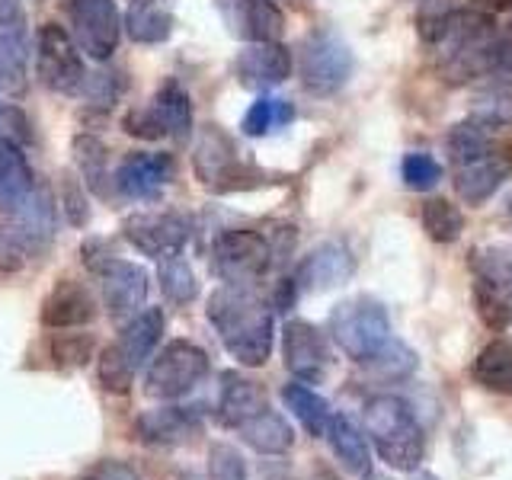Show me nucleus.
Wrapping results in <instances>:
<instances>
[{
    "label": "nucleus",
    "mask_w": 512,
    "mask_h": 480,
    "mask_svg": "<svg viewBox=\"0 0 512 480\" xmlns=\"http://www.w3.org/2000/svg\"><path fill=\"white\" fill-rule=\"evenodd\" d=\"M420 36L436 45L439 71L452 84L493 74L500 32L490 13L480 10H436L420 16Z\"/></svg>",
    "instance_id": "nucleus-1"
},
{
    "label": "nucleus",
    "mask_w": 512,
    "mask_h": 480,
    "mask_svg": "<svg viewBox=\"0 0 512 480\" xmlns=\"http://www.w3.org/2000/svg\"><path fill=\"white\" fill-rule=\"evenodd\" d=\"M205 314L231 359L247 368L269 362L276 343V308L250 285H221L208 298Z\"/></svg>",
    "instance_id": "nucleus-2"
},
{
    "label": "nucleus",
    "mask_w": 512,
    "mask_h": 480,
    "mask_svg": "<svg viewBox=\"0 0 512 480\" xmlns=\"http://www.w3.org/2000/svg\"><path fill=\"white\" fill-rule=\"evenodd\" d=\"M448 160L461 202L484 205L512 176V141L500 138V125L474 116L448 132Z\"/></svg>",
    "instance_id": "nucleus-3"
},
{
    "label": "nucleus",
    "mask_w": 512,
    "mask_h": 480,
    "mask_svg": "<svg viewBox=\"0 0 512 480\" xmlns=\"http://www.w3.org/2000/svg\"><path fill=\"white\" fill-rule=\"evenodd\" d=\"M362 432L391 471L413 474L426 461V432L413 407L397 394H375L362 407Z\"/></svg>",
    "instance_id": "nucleus-4"
},
{
    "label": "nucleus",
    "mask_w": 512,
    "mask_h": 480,
    "mask_svg": "<svg viewBox=\"0 0 512 480\" xmlns=\"http://www.w3.org/2000/svg\"><path fill=\"white\" fill-rule=\"evenodd\" d=\"M471 295L480 324L493 333L512 327V244H480L468 256Z\"/></svg>",
    "instance_id": "nucleus-5"
},
{
    "label": "nucleus",
    "mask_w": 512,
    "mask_h": 480,
    "mask_svg": "<svg viewBox=\"0 0 512 480\" xmlns=\"http://www.w3.org/2000/svg\"><path fill=\"white\" fill-rule=\"evenodd\" d=\"M327 336L343 356H349L352 362L362 365L394 336L391 333V314L372 295H352L330 311Z\"/></svg>",
    "instance_id": "nucleus-6"
},
{
    "label": "nucleus",
    "mask_w": 512,
    "mask_h": 480,
    "mask_svg": "<svg viewBox=\"0 0 512 480\" xmlns=\"http://www.w3.org/2000/svg\"><path fill=\"white\" fill-rule=\"evenodd\" d=\"M55 237V202L45 186L32 189L20 212L0 221V272H20Z\"/></svg>",
    "instance_id": "nucleus-7"
},
{
    "label": "nucleus",
    "mask_w": 512,
    "mask_h": 480,
    "mask_svg": "<svg viewBox=\"0 0 512 480\" xmlns=\"http://www.w3.org/2000/svg\"><path fill=\"white\" fill-rule=\"evenodd\" d=\"M212 372L208 352L192 340H170L164 349L151 356L148 372H144V394L154 400H180Z\"/></svg>",
    "instance_id": "nucleus-8"
},
{
    "label": "nucleus",
    "mask_w": 512,
    "mask_h": 480,
    "mask_svg": "<svg viewBox=\"0 0 512 480\" xmlns=\"http://www.w3.org/2000/svg\"><path fill=\"white\" fill-rule=\"evenodd\" d=\"M84 263L100 282V298L103 308L109 311L112 320H128L135 317L151 292V279L144 266L132 260H119V256L96 253L93 244H84Z\"/></svg>",
    "instance_id": "nucleus-9"
},
{
    "label": "nucleus",
    "mask_w": 512,
    "mask_h": 480,
    "mask_svg": "<svg viewBox=\"0 0 512 480\" xmlns=\"http://www.w3.org/2000/svg\"><path fill=\"white\" fill-rule=\"evenodd\" d=\"M276 263V247L260 231L231 228L221 231L212 244V266L224 285H256Z\"/></svg>",
    "instance_id": "nucleus-10"
},
{
    "label": "nucleus",
    "mask_w": 512,
    "mask_h": 480,
    "mask_svg": "<svg viewBox=\"0 0 512 480\" xmlns=\"http://www.w3.org/2000/svg\"><path fill=\"white\" fill-rule=\"evenodd\" d=\"M301 87L311 96H333L340 93L352 77V52L336 32L317 29L301 42L298 55Z\"/></svg>",
    "instance_id": "nucleus-11"
},
{
    "label": "nucleus",
    "mask_w": 512,
    "mask_h": 480,
    "mask_svg": "<svg viewBox=\"0 0 512 480\" xmlns=\"http://www.w3.org/2000/svg\"><path fill=\"white\" fill-rule=\"evenodd\" d=\"M36 74L42 87L61 96H74L84 87V58L77 52V42L68 36V29L58 23H42L36 36Z\"/></svg>",
    "instance_id": "nucleus-12"
},
{
    "label": "nucleus",
    "mask_w": 512,
    "mask_h": 480,
    "mask_svg": "<svg viewBox=\"0 0 512 480\" xmlns=\"http://www.w3.org/2000/svg\"><path fill=\"white\" fill-rule=\"evenodd\" d=\"M282 362L295 381L320 384L333 368L330 336L311 320H288L282 327Z\"/></svg>",
    "instance_id": "nucleus-13"
},
{
    "label": "nucleus",
    "mask_w": 512,
    "mask_h": 480,
    "mask_svg": "<svg viewBox=\"0 0 512 480\" xmlns=\"http://www.w3.org/2000/svg\"><path fill=\"white\" fill-rule=\"evenodd\" d=\"M68 16L80 52H87L93 61H109L119 52L122 20L116 0H68Z\"/></svg>",
    "instance_id": "nucleus-14"
},
{
    "label": "nucleus",
    "mask_w": 512,
    "mask_h": 480,
    "mask_svg": "<svg viewBox=\"0 0 512 480\" xmlns=\"http://www.w3.org/2000/svg\"><path fill=\"white\" fill-rule=\"evenodd\" d=\"M192 224L180 212H135L122 221V237L138 253L167 260V256L183 253Z\"/></svg>",
    "instance_id": "nucleus-15"
},
{
    "label": "nucleus",
    "mask_w": 512,
    "mask_h": 480,
    "mask_svg": "<svg viewBox=\"0 0 512 480\" xmlns=\"http://www.w3.org/2000/svg\"><path fill=\"white\" fill-rule=\"evenodd\" d=\"M202 416L192 407H173L167 400V407L144 410L135 420V436L141 445L151 448H183L202 439Z\"/></svg>",
    "instance_id": "nucleus-16"
},
{
    "label": "nucleus",
    "mask_w": 512,
    "mask_h": 480,
    "mask_svg": "<svg viewBox=\"0 0 512 480\" xmlns=\"http://www.w3.org/2000/svg\"><path fill=\"white\" fill-rule=\"evenodd\" d=\"M224 26L244 42H279L285 32V13L279 0H215Z\"/></svg>",
    "instance_id": "nucleus-17"
},
{
    "label": "nucleus",
    "mask_w": 512,
    "mask_h": 480,
    "mask_svg": "<svg viewBox=\"0 0 512 480\" xmlns=\"http://www.w3.org/2000/svg\"><path fill=\"white\" fill-rule=\"evenodd\" d=\"M173 154H160V151H135L128 154L119 170L112 173L116 180V189L128 199L138 202H157L160 192H164L167 183H173Z\"/></svg>",
    "instance_id": "nucleus-18"
},
{
    "label": "nucleus",
    "mask_w": 512,
    "mask_h": 480,
    "mask_svg": "<svg viewBox=\"0 0 512 480\" xmlns=\"http://www.w3.org/2000/svg\"><path fill=\"white\" fill-rule=\"evenodd\" d=\"M356 272V260L346 244L340 240H327V244L314 247L295 269V288L298 295H311V292H327V288H336L349 282V276Z\"/></svg>",
    "instance_id": "nucleus-19"
},
{
    "label": "nucleus",
    "mask_w": 512,
    "mask_h": 480,
    "mask_svg": "<svg viewBox=\"0 0 512 480\" xmlns=\"http://www.w3.org/2000/svg\"><path fill=\"white\" fill-rule=\"evenodd\" d=\"M295 58L282 42H247L244 52L234 61V74L240 77V84L250 90H266L279 87L292 77Z\"/></svg>",
    "instance_id": "nucleus-20"
},
{
    "label": "nucleus",
    "mask_w": 512,
    "mask_h": 480,
    "mask_svg": "<svg viewBox=\"0 0 512 480\" xmlns=\"http://www.w3.org/2000/svg\"><path fill=\"white\" fill-rule=\"evenodd\" d=\"M39 320L52 330H77L96 320V298L77 279H58L55 288L42 298Z\"/></svg>",
    "instance_id": "nucleus-21"
},
{
    "label": "nucleus",
    "mask_w": 512,
    "mask_h": 480,
    "mask_svg": "<svg viewBox=\"0 0 512 480\" xmlns=\"http://www.w3.org/2000/svg\"><path fill=\"white\" fill-rule=\"evenodd\" d=\"M272 407V400L260 381L247 378L244 372H224L218 384V423L237 432L247 426L253 416Z\"/></svg>",
    "instance_id": "nucleus-22"
},
{
    "label": "nucleus",
    "mask_w": 512,
    "mask_h": 480,
    "mask_svg": "<svg viewBox=\"0 0 512 480\" xmlns=\"http://www.w3.org/2000/svg\"><path fill=\"white\" fill-rule=\"evenodd\" d=\"M36 189V176L20 144L0 135V215H13L29 202Z\"/></svg>",
    "instance_id": "nucleus-23"
},
{
    "label": "nucleus",
    "mask_w": 512,
    "mask_h": 480,
    "mask_svg": "<svg viewBox=\"0 0 512 480\" xmlns=\"http://www.w3.org/2000/svg\"><path fill=\"white\" fill-rule=\"evenodd\" d=\"M160 336H164V311L160 308H141L135 317H128V324L122 327L116 349L122 352V359L141 372L144 362L154 356V349L160 346Z\"/></svg>",
    "instance_id": "nucleus-24"
},
{
    "label": "nucleus",
    "mask_w": 512,
    "mask_h": 480,
    "mask_svg": "<svg viewBox=\"0 0 512 480\" xmlns=\"http://www.w3.org/2000/svg\"><path fill=\"white\" fill-rule=\"evenodd\" d=\"M324 439L330 442L336 461H340L352 477H368V474H372V464H375L372 461V445H368L365 432L356 423H352L346 413L333 410Z\"/></svg>",
    "instance_id": "nucleus-25"
},
{
    "label": "nucleus",
    "mask_w": 512,
    "mask_h": 480,
    "mask_svg": "<svg viewBox=\"0 0 512 480\" xmlns=\"http://www.w3.org/2000/svg\"><path fill=\"white\" fill-rule=\"evenodd\" d=\"M0 61L7 64L13 77L26 84L29 61V23L23 0H0Z\"/></svg>",
    "instance_id": "nucleus-26"
},
{
    "label": "nucleus",
    "mask_w": 512,
    "mask_h": 480,
    "mask_svg": "<svg viewBox=\"0 0 512 480\" xmlns=\"http://www.w3.org/2000/svg\"><path fill=\"white\" fill-rule=\"evenodd\" d=\"M237 439L253 448L256 455H285L295 445V426L276 407H269L260 416H253L247 426H240Z\"/></svg>",
    "instance_id": "nucleus-27"
},
{
    "label": "nucleus",
    "mask_w": 512,
    "mask_h": 480,
    "mask_svg": "<svg viewBox=\"0 0 512 480\" xmlns=\"http://www.w3.org/2000/svg\"><path fill=\"white\" fill-rule=\"evenodd\" d=\"M471 378L490 394L512 397V340H490L471 362Z\"/></svg>",
    "instance_id": "nucleus-28"
},
{
    "label": "nucleus",
    "mask_w": 512,
    "mask_h": 480,
    "mask_svg": "<svg viewBox=\"0 0 512 480\" xmlns=\"http://www.w3.org/2000/svg\"><path fill=\"white\" fill-rule=\"evenodd\" d=\"M282 404L292 410L298 426L308 432L311 439H324L330 416H333V407L327 404V397H320L311 384H304V381H288L282 388Z\"/></svg>",
    "instance_id": "nucleus-29"
},
{
    "label": "nucleus",
    "mask_w": 512,
    "mask_h": 480,
    "mask_svg": "<svg viewBox=\"0 0 512 480\" xmlns=\"http://www.w3.org/2000/svg\"><path fill=\"white\" fill-rule=\"evenodd\" d=\"M151 106L164 125V135H170L176 144H186L192 135V100L180 80H164Z\"/></svg>",
    "instance_id": "nucleus-30"
},
{
    "label": "nucleus",
    "mask_w": 512,
    "mask_h": 480,
    "mask_svg": "<svg viewBox=\"0 0 512 480\" xmlns=\"http://www.w3.org/2000/svg\"><path fill=\"white\" fill-rule=\"evenodd\" d=\"M237 151H234V144L231 138L218 132L215 125H205L202 128V135L196 141V154H192V167H196V176L202 180V186L212 189L218 176L228 170L231 164H237Z\"/></svg>",
    "instance_id": "nucleus-31"
},
{
    "label": "nucleus",
    "mask_w": 512,
    "mask_h": 480,
    "mask_svg": "<svg viewBox=\"0 0 512 480\" xmlns=\"http://www.w3.org/2000/svg\"><path fill=\"white\" fill-rule=\"evenodd\" d=\"M122 29L138 45H160L173 32V13L167 7H160L157 0H132Z\"/></svg>",
    "instance_id": "nucleus-32"
},
{
    "label": "nucleus",
    "mask_w": 512,
    "mask_h": 480,
    "mask_svg": "<svg viewBox=\"0 0 512 480\" xmlns=\"http://www.w3.org/2000/svg\"><path fill=\"white\" fill-rule=\"evenodd\" d=\"M416 365H420V359H416V352L400 343L397 336H391L388 343H384L372 359H365L362 368L368 372V378H375L378 384H394V381H407Z\"/></svg>",
    "instance_id": "nucleus-33"
},
{
    "label": "nucleus",
    "mask_w": 512,
    "mask_h": 480,
    "mask_svg": "<svg viewBox=\"0 0 512 480\" xmlns=\"http://www.w3.org/2000/svg\"><path fill=\"white\" fill-rule=\"evenodd\" d=\"M74 160L80 173H84L87 186L96 192V196H109V183L116 186V180H112L109 173V148L96 138V135H77L74 138Z\"/></svg>",
    "instance_id": "nucleus-34"
},
{
    "label": "nucleus",
    "mask_w": 512,
    "mask_h": 480,
    "mask_svg": "<svg viewBox=\"0 0 512 480\" xmlns=\"http://www.w3.org/2000/svg\"><path fill=\"white\" fill-rule=\"evenodd\" d=\"M420 221H423V231L429 240H436V244H455L464 231V215L458 208L448 202V199H426L423 202V212H420Z\"/></svg>",
    "instance_id": "nucleus-35"
},
{
    "label": "nucleus",
    "mask_w": 512,
    "mask_h": 480,
    "mask_svg": "<svg viewBox=\"0 0 512 480\" xmlns=\"http://www.w3.org/2000/svg\"><path fill=\"white\" fill-rule=\"evenodd\" d=\"M157 279H160V292H164L173 304H189V301H196V295H199L196 272H192V266L183 260L180 253L160 260Z\"/></svg>",
    "instance_id": "nucleus-36"
},
{
    "label": "nucleus",
    "mask_w": 512,
    "mask_h": 480,
    "mask_svg": "<svg viewBox=\"0 0 512 480\" xmlns=\"http://www.w3.org/2000/svg\"><path fill=\"white\" fill-rule=\"evenodd\" d=\"M96 378L109 391V394H128L132 384L138 378V372L122 359V352L116 349V343H109L100 356H96Z\"/></svg>",
    "instance_id": "nucleus-37"
},
{
    "label": "nucleus",
    "mask_w": 512,
    "mask_h": 480,
    "mask_svg": "<svg viewBox=\"0 0 512 480\" xmlns=\"http://www.w3.org/2000/svg\"><path fill=\"white\" fill-rule=\"evenodd\" d=\"M295 116V109L292 103H285V100H269V96H260L250 109H247V116H244V135L250 138H260L266 135L269 128H279V125H288Z\"/></svg>",
    "instance_id": "nucleus-38"
},
{
    "label": "nucleus",
    "mask_w": 512,
    "mask_h": 480,
    "mask_svg": "<svg viewBox=\"0 0 512 480\" xmlns=\"http://www.w3.org/2000/svg\"><path fill=\"white\" fill-rule=\"evenodd\" d=\"M400 176H404V186L413 189V192H429L436 189L439 180H442V167L436 157H429L423 151H413L404 157V164H400Z\"/></svg>",
    "instance_id": "nucleus-39"
},
{
    "label": "nucleus",
    "mask_w": 512,
    "mask_h": 480,
    "mask_svg": "<svg viewBox=\"0 0 512 480\" xmlns=\"http://www.w3.org/2000/svg\"><path fill=\"white\" fill-rule=\"evenodd\" d=\"M208 480H247V461L228 442L208 445Z\"/></svg>",
    "instance_id": "nucleus-40"
},
{
    "label": "nucleus",
    "mask_w": 512,
    "mask_h": 480,
    "mask_svg": "<svg viewBox=\"0 0 512 480\" xmlns=\"http://www.w3.org/2000/svg\"><path fill=\"white\" fill-rule=\"evenodd\" d=\"M52 359L58 368H84L93 359V343L84 333H61L52 343Z\"/></svg>",
    "instance_id": "nucleus-41"
},
{
    "label": "nucleus",
    "mask_w": 512,
    "mask_h": 480,
    "mask_svg": "<svg viewBox=\"0 0 512 480\" xmlns=\"http://www.w3.org/2000/svg\"><path fill=\"white\" fill-rule=\"evenodd\" d=\"M119 74H109V71H100V74H87L84 77V87L80 93L87 96L93 106H112L119 100L122 93V80H116Z\"/></svg>",
    "instance_id": "nucleus-42"
},
{
    "label": "nucleus",
    "mask_w": 512,
    "mask_h": 480,
    "mask_svg": "<svg viewBox=\"0 0 512 480\" xmlns=\"http://www.w3.org/2000/svg\"><path fill=\"white\" fill-rule=\"evenodd\" d=\"M61 199H64V215H68V224L84 228L87 218H90V205H87L84 189H80V183H77V176H71V173L61 176Z\"/></svg>",
    "instance_id": "nucleus-43"
},
{
    "label": "nucleus",
    "mask_w": 512,
    "mask_h": 480,
    "mask_svg": "<svg viewBox=\"0 0 512 480\" xmlns=\"http://www.w3.org/2000/svg\"><path fill=\"white\" fill-rule=\"evenodd\" d=\"M122 128H125V132L132 135V138H141V141H157V138H164V125H160L154 106L125 112Z\"/></svg>",
    "instance_id": "nucleus-44"
},
{
    "label": "nucleus",
    "mask_w": 512,
    "mask_h": 480,
    "mask_svg": "<svg viewBox=\"0 0 512 480\" xmlns=\"http://www.w3.org/2000/svg\"><path fill=\"white\" fill-rule=\"evenodd\" d=\"M493 74L512 84V32L509 36H500V48H496V64H493Z\"/></svg>",
    "instance_id": "nucleus-45"
},
{
    "label": "nucleus",
    "mask_w": 512,
    "mask_h": 480,
    "mask_svg": "<svg viewBox=\"0 0 512 480\" xmlns=\"http://www.w3.org/2000/svg\"><path fill=\"white\" fill-rule=\"evenodd\" d=\"M474 10L496 16V13H506V10H512V0H474Z\"/></svg>",
    "instance_id": "nucleus-46"
},
{
    "label": "nucleus",
    "mask_w": 512,
    "mask_h": 480,
    "mask_svg": "<svg viewBox=\"0 0 512 480\" xmlns=\"http://www.w3.org/2000/svg\"><path fill=\"white\" fill-rule=\"evenodd\" d=\"M413 480H439V477L429 471H413Z\"/></svg>",
    "instance_id": "nucleus-47"
},
{
    "label": "nucleus",
    "mask_w": 512,
    "mask_h": 480,
    "mask_svg": "<svg viewBox=\"0 0 512 480\" xmlns=\"http://www.w3.org/2000/svg\"><path fill=\"white\" fill-rule=\"evenodd\" d=\"M176 480H202V477H196V474H180Z\"/></svg>",
    "instance_id": "nucleus-48"
},
{
    "label": "nucleus",
    "mask_w": 512,
    "mask_h": 480,
    "mask_svg": "<svg viewBox=\"0 0 512 480\" xmlns=\"http://www.w3.org/2000/svg\"><path fill=\"white\" fill-rule=\"evenodd\" d=\"M365 480H391V477H381V474H368Z\"/></svg>",
    "instance_id": "nucleus-49"
}]
</instances>
